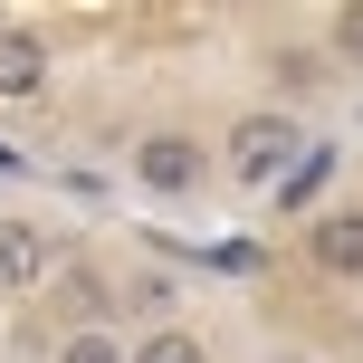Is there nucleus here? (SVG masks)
I'll return each instance as SVG.
<instances>
[{
	"instance_id": "7",
	"label": "nucleus",
	"mask_w": 363,
	"mask_h": 363,
	"mask_svg": "<svg viewBox=\"0 0 363 363\" xmlns=\"http://www.w3.org/2000/svg\"><path fill=\"white\" fill-rule=\"evenodd\" d=\"M57 363H134V345H115L106 325H77L67 345H57Z\"/></svg>"
},
{
	"instance_id": "1",
	"label": "nucleus",
	"mask_w": 363,
	"mask_h": 363,
	"mask_svg": "<svg viewBox=\"0 0 363 363\" xmlns=\"http://www.w3.org/2000/svg\"><path fill=\"white\" fill-rule=\"evenodd\" d=\"M306 153H315V134L296 125L287 106H249L230 134H220V182L249 191V201H268V191H287V182L306 172Z\"/></svg>"
},
{
	"instance_id": "8",
	"label": "nucleus",
	"mask_w": 363,
	"mask_h": 363,
	"mask_svg": "<svg viewBox=\"0 0 363 363\" xmlns=\"http://www.w3.org/2000/svg\"><path fill=\"white\" fill-rule=\"evenodd\" d=\"M335 57H345V67H363V0H354V10H335Z\"/></svg>"
},
{
	"instance_id": "4",
	"label": "nucleus",
	"mask_w": 363,
	"mask_h": 363,
	"mask_svg": "<svg viewBox=\"0 0 363 363\" xmlns=\"http://www.w3.org/2000/svg\"><path fill=\"white\" fill-rule=\"evenodd\" d=\"M48 96V38L29 19H0V106H38Z\"/></svg>"
},
{
	"instance_id": "2",
	"label": "nucleus",
	"mask_w": 363,
	"mask_h": 363,
	"mask_svg": "<svg viewBox=\"0 0 363 363\" xmlns=\"http://www.w3.org/2000/svg\"><path fill=\"white\" fill-rule=\"evenodd\" d=\"M125 182L144 201H201L220 182V144H201V134H182V125H153V134H134Z\"/></svg>"
},
{
	"instance_id": "6",
	"label": "nucleus",
	"mask_w": 363,
	"mask_h": 363,
	"mask_svg": "<svg viewBox=\"0 0 363 363\" xmlns=\"http://www.w3.org/2000/svg\"><path fill=\"white\" fill-rule=\"evenodd\" d=\"M134 363H211V345L191 325H153V335H134Z\"/></svg>"
},
{
	"instance_id": "5",
	"label": "nucleus",
	"mask_w": 363,
	"mask_h": 363,
	"mask_svg": "<svg viewBox=\"0 0 363 363\" xmlns=\"http://www.w3.org/2000/svg\"><path fill=\"white\" fill-rule=\"evenodd\" d=\"M306 258H315L325 277H345V287H363V211H354V201H345V211H315Z\"/></svg>"
},
{
	"instance_id": "3",
	"label": "nucleus",
	"mask_w": 363,
	"mask_h": 363,
	"mask_svg": "<svg viewBox=\"0 0 363 363\" xmlns=\"http://www.w3.org/2000/svg\"><path fill=\"white\" fill-rule=\"evenodd\" d=\"M57 258H67V239H57L48 220H0V287H10V296L48 287Z\"/></svg>"
}]
</instances>
